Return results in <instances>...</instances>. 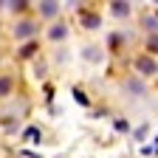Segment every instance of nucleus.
Returning a JSON list of instances; mask_svg holds the SVG:
<instances>
[{
	"instance_id": "obj_7",
	"label": "nucleus",
	"mask_w": 158,
	"mask_h": 158,
	"mask_svg": "<svg viewBox=\"0 0 158 158\" xmlns=\"http://www.w3.org/2000/svg\"><path fill=\"white\" fill-rule=\"evenodd\" d=\"M147 45H150V51H152V54H158V34H152V37H150V43H147Z\"/></svg>"
},
{
	"instance_id": "obj_1",
	"label": "nucleus",
	"mask_w": 158,
	"mask_h": 158,
	"mask_svg": "<svg viewBox=\"0 0 158 158\" xmlns=\"http://www.w3.org/2000/svg\"><path fill=\"white\" fill-rule=\"evenodd\" d=\"M135 68H138V71H141L144 76H150V73H155V71H158V65L152 62V59H150V56H138V59H135Z\"/></svg>"
},
{
	"instance_id": "obj_6",
	"label": "nucleus",
	"mask_w": 158,
	"mask_h": 158,
	"mask_svg": "<svg viewBox=\"0 0 158 158\" xmlns=\"http://www.w3.org/2000/svg\"><path fill=\"white\" fill-rule=\"evenodd\" d=\"M43 14H45V17L56 14V3H43Z\"/></svg>"
},
{
	"instance_id": "obj_5",
	"label": "nucleus",
	"mask_w": 158,
	"mask_h": 158,
	"mask_svg": "<svg viewBox=\"0 0 158 158\" xmlns=\"http://www.w3.org/2000/svg\"><path fill=\"white\" fill-rule=\"evenodd\" d=\"M127 11H130V6H127V3H113V14H118V17H124Z\"/></svg>"
},
{
	"instance_id": "obj_10",
	"label": "nucleus",
	"mask_w": 158,
	"mask_h": 158,
	"mask_svg": "<svg viewBox=\"0 0 158 158\" xmlns=\"http://www.w3.org/2000/svg\"><path fill=\"white\" fill-rule=\"evenodd\" d=\"M20 54H23V56H31V54H34V45H26L23 51H20Z\"/></svg>"
},
{
	"instance_id": "obj_2",
	"label": "nucleus",
	"mask_w": 158,
	"mask_h": 158,
	"mask_svg": "<svg viewBox=\"0 0 158 158\" xmlns=\"http://www.w3.org/2000/svg\"><path fill=\"white\" fill-rule=\"evenodd\" d=\"M34 31H37V26L31 23V20H26V23H20V26L14 28V37H17V40H26V37H31Z\"/></svg>"
},
{
	"instance_id": "obj_9",
	"label": "nucleus",
	"mask_w": 158,
	"mask_h": 158,
	"mask_svg": "<svg viewBox=\"0 0 158 158\" xmlns=\"http://www.w3.org/2000/svg\"><path fill=\"white\" fill-rule=\"evenodd\" d=\"M144 26H150V31H155V26H158V20H152V17H144Z\"/></svg>"
},
{
	"instance_id": "obj_4",
	"label": "nucleus",
	"mask_w": 158,
	"mask_h": 158,
	"mask_svg": "<svg viewBox=\"0 0 158 158\" xmlns=\"http://www.w3.org/2000/svg\"><path fill=\"white\" fill-rule=\"evenodd\" d=\"M65 34H68V31H65V26H54V28L48 31V37H51V40H59V37H65Z\"/></svg>"
},
{
	"instance_id": "obj_3",
	"label": "nucleus",
	"mask_w": 158,
	"mask_h": 158,
	"mask_svg": "<svg viewBox=\"0 0 158 158\" xmlns=\"http://www.w3.org/2000/svg\"><path fill=\"white\" fill-rule=\"evenodd\" d=\"M82 23H85L88 28H99L102 20H99V14H93V11H85V14H82Z\"/></svg>"
},
{
	"instance_id": "obj_8",
	"label": "nucleus",
	"mask_w": 158,
	"mask_h": 158,
	"mask_svg": "<svg viewBox=\"0 0 158 158\" xmlns=\"http://www.w3.org/2000/svg\"><path fill=\"white\" fill-rule=\"evenodd\" d=\"M9 88H11V85H9V79H0V96L9 93Z\"/></svg>"
}]
</instances>
